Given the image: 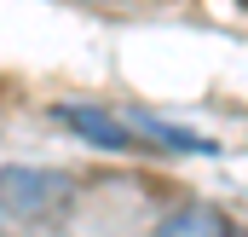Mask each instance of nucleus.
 Segmentation results:
<instances>
[{"label":"nucleus","mask_w":248,"mask_h":237,"mask_svg":"<svg viewBox=\"0 0 248 237\" xmlns=\"http://www.w3.org/2000/svg\"><path fill=\"white\" fill-rule=\"evenodd\" d=\"M156 237H237V226H231L214 203H185V208H173V214L156 226Z\"/></svg>","instance_id":"3"},{"label":"nucleus","mask_w":248,"mask_h":237,"mask_svg":"<svg viewBox=\"0 0 248 237\" xmlns=\"http://www.w3.org/2000/svg\"><path fill=\"white\" fill-rule=\"evenodd\" d=\"M52 116H58L63 127H75L81 139H93L98 151H139V139L127 133L122 110H98V104H58Z\"/></svg>","instance_id":"2"},{"label":"nucleus","mask_w":248,"mask_h":237,"mask_svg":"<svg viewBox=\"0 0 248 237\" xmlns=\"http://www.w3.org/2000/svg\"><path fill=\"white\" fill-rule=\"evenodd\" d=\"M69 197H75V179L63 168H29V162L0 168V214L6 220H23V226L52 220L69 208Z\"/></svg>","instance_id":"1"}]
</instances>
